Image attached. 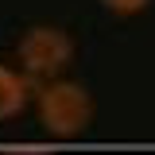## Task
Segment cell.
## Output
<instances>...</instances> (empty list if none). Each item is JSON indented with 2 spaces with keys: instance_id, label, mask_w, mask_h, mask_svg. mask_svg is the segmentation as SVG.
<instances>
[{
  "instance_id": "cell-1",
  "label": "cell",
  "mask_w": 155,
  "mask_h": 155,
  "mask_svg": "<svg viewBox=\"0 0 155 155\" xmlns=\"http://www.w3.org/2000/svg\"><path fill=\"white\" fill-rule=\"evenodd\" d=\"M35 109H39V124L54 140H74L93 120V97L85 85L54 78V81H43V89L35 93Z\"/></svg>"
},
{
  "instance_id": "cell-2",
  "label": "cell",
  "mask_w": 155,
  "mask_h": 155,
  "mask_svg": "<svg viewBox=\"0 0 155 155\" xmlns=\"http://www.w3.org/2000/svg\"><path fill=\"white\" fill-rule=\"evenodd\" d=\"M16 58L27 78L39 81H54L66 74V66L74 62V39L54 23H35L27 27L16 43Z\"/></svg>"
},
{
  "instance_id": "cell-3",
  "label": "cell",
  "mask_w": 155,
  "mask_h": 155,
  "mask_svg": "<svg viewBox=\"0 0 155 155\" xmlns=\"http://www.w3.org/2000/svg\"><path fill=\"white\" fill-rule=\"evenodd\" d=\"M31 101V85H27V74H16L12 66L0 62V120H12L27 109Z\"/></svg>"
},
{
  "instance_id": "cell-4",
  "label": "cell",
  "mask_w": 155,
  "mask_h": 155,
  "mask_svg": "<svg viewBox=\"0 0 155 155\" xmlns=\"http://www.w3.org/2000/svg\"><path fill=\"white\" fill-rule=\"evenodd\" d=\"M147 4H151V0H101V8L113 12V16H140Z\"/></svg>"
},
{
  "instance_id": "cell-5",
  "label": "cell",
  "mask_w": 155,
  "mask_h": 155,
  "mask_svg": "<svg viewBox=\"0 0 155 155\" xmlns=\"http://www.w3.org/2000/svg\"><path fill=\"white\" fill-rule=\"evenodd\" d=\"M0 155H54V151H47V147H8Z\"/></svg>"
}]
</instances>
